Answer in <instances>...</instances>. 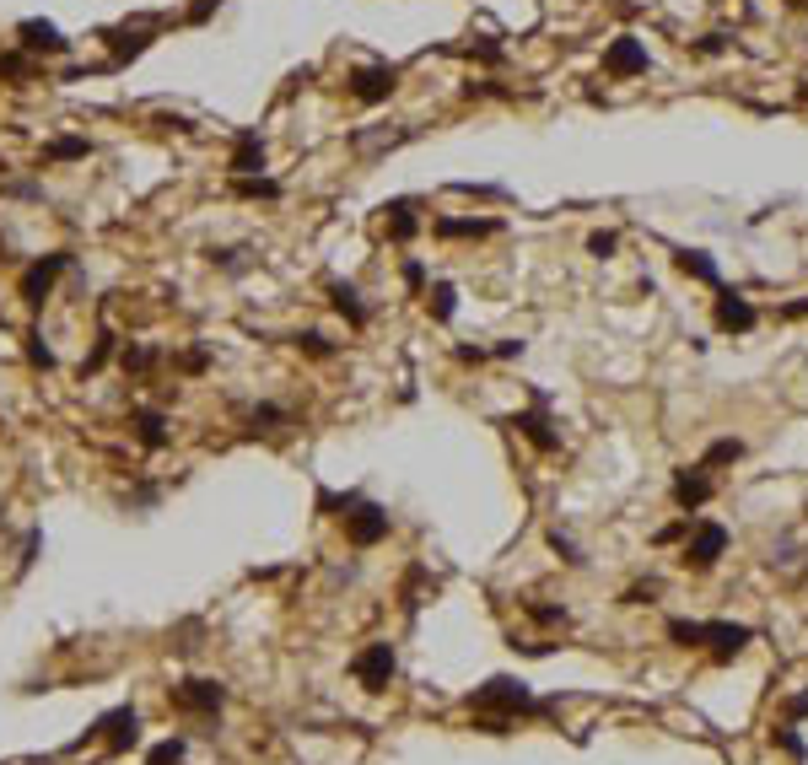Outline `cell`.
I'll return each instance as SVG.
<instances>
[{
	"mask_svg": "<svg viewBox=\"0 0 808 765\" xmlns=\"http://www.w3.org/2000/svg\"><path fill=\"white\" fill-rule=\"evenodd\" d=\"M70 270V254H49V259H38V264H27L22 270V302L27 307H43V297L54 291V280Z\"/></svg>",
	"mask_w": 808,
	"mask_h": 765,
	"instance_id": "5",
	"label": "cell"
},
{
	"mask_svg": "<svg viewBox=\"0 0 808 765\" xmlns=\"http://www.w3.org/2000/svg\"><path fill=\"white\" fill-rule=\"evenodd\" d=\"M426 302H431V318H437V324H448V318H453V307H458V291H453L448 280H437V286L426 291Z\"/></svg>",
	"mask_w": 808,
	"mask_h": 765,
	"instance_id": "23",
	"label": "cell"
},
{
	"mask_svg": "<svg viewBox=\"0 0 808 765\" xmlns=\"http://www.w3.org/2000/svg\"><path fill=\"white\" fill-rule=\"evenodd\" d=\"M16 38H22L27 54H65V49H70V38H59V27H49V22H38V16H27V22L16 27Z\"/></svg>",
	"mask_w": 808,
	"mask_h": 765,
	"instance_id": "11",
	"label": "cell"
},
{
	"mask_svg": "<svg viewBox=\"0 0 808 765\" xmlns=\"http://www.w3.org/2000/svg\"><path fill=\"white\" fill-rule=\"evenodd\" d=\"M528 615H534L539 626H566V620H572V615H566L561 604H528Z\"/></svg>",
	"mask_w": 808,
	"mask_h": 765,
	"instance_id": "35",
	"label": "cell"
},
{
	"mask_svg": "<svg viewBox=\"0 0 808 765\" xmlns=\"http://www.w3.org/2000/svg\"><path fill=\"white\" fill-rule=\"evenodd\" d=\"M345 539H351L356 550L383 545V539H388V512H383V507H372V502H356V507L345 512Z\"/></svg>",
	"mask_w": 808,
	"mask_h": 765,
	"instance_id": "3",
	"label": "cell"
},
{
	"mask_svg": "<svg viewBox=\"0 0 808 765\" xmlns=\"http://www.w3.org/2000/svg\"><path fill=\"white\" fill-rule=\"evenodd\" d=\"M496 221H458V216H442L437 221V237H491Z\"/></svg>",
	"mask_w": 808,
	"mask_h": 765,
	"instance_id": "21",
	"label": "cell"
},
{
	"mask_svg": "<svg viewBox=\"0 0 808 765\" xmlns=\"http://www.w3.org/2000/svg\"><path fill=\"white\" fill-rule=\"evenodd\" d=\"M394 86H399V65H361L356 76H351V97L356 102H388L394 97Z\"/></svg>",
	"mask_w": 808,
	"mask_h": 765,
	"instance_id": "7",
	"label": "cell"
},
{
	"mask_svg": "<svg viewBox=\"0 0 808 765\" xmlns=\"http://www.w3.org/2000/svg\"><path fill=\"white\" fill-rule=\"evenodd\" d=\"M210 11H216V0H194V5H189V22H205Z\"/></svg>",
	"mask_w": 808,
	"mask_h": 765,
	"instance_id": "42",
	"label": "cell"
},
{
	"mask_svg": "<svg viewBox=\"0 0 808 765\" xmlns=\"http://www.w3.org/2000/svg\"><path fill=\"white\" fill-rule=\"evenodd\" d=\"M404 286H410V291H421V286H426V264H421V259H410V264H404Z\"/></svg>",
	"mask_w": 808,
	"mask_h": 765,
	"instance_id": "39",
	"label": "cell"
},
{
	"mask_svg": "<svg viewBox=\"0 0 808 765\" xmlns=\"http://www.w3.org/2000/svg\"><path fill=\"white\" fill-rule=\"evenodd\" d=\"M237 178H253V173H264V140L248 129V135H237V146H232V162H226Z\"/></svg>",
	"mask_w": 808,
	"mask_h": 765,
	"instance_id": "15",
	"label": "cell"
},
{
	"mask_svg": "<svg viewBox=\"0 0 808 765\" xmlns=\"http://www.w3.org/2000/svg\"><path fill=\"white\" fill-rule=\"evenodd\" d=\"M723 550H728V529L723 523H696V534L685 545V566L690 572H712L723 561Z\"/></svg>",
	"mask_w": 808,
	"mask_h": 765,
	"instance_id": "6",
	"label": "cell"
},
{
	"mask_svg": "<svg viewBox=\"0 0 808 765\" xmlns=\"http://www.w3.org/2000/svg\"><path fill=\"white\" fill-rule=\"evenodd\" d=\"M178 367H183V372H205V367H210V356H205V351H183V356H178Z\"/></svg>",
	"mask_w": 808,
	"mask_h": 765,
	"instance_id": "40",
	"label": "cell"
},
{
	"mask_svg": "<svg viewBox=\"0 0 808 765\" xmlns=\"http://www.w3.org/2000/svg\"><path fill=\"white\" fill-rule=\"evenodd\" d=\"M491 351H480V345H458V361H485Z\"/></svg>",
	"mask_w": 808,
	"mask_h": 765,
	"instance_id": "44",
	"label": "cell"
},
{
	"mask_svg": "<svg viewBox=\"0 0 808 765\" xmlns=\"http://www.w3.org/2000/svg\"><path fill=\"white\" fill-rule=\"evenodd\" d=\"M291 345H297V351H307V356H318V361H324V356H334V345H329V340H324L318 329H307V334H297Z\"/></svg>",
	"mask_w": 808,
	"mask_h": 765,
	"instance_id": "30",
	"label": "cell"
},
{
	"mask_svg": "<svg viewBox=\"0 0 808 765\" xmlns=\"http://www.w3.org/2000/svg\"><path fill=\"white\" fill-rule=\"evenodd\" d=\"M777 744H782L787 755H798V761H804V755H808V744H804V739H798V734H793V728H782V734H777Z\"/></svg>",
	"mask_w": 808,
	"mask_h": 765,
	"instance_id": "38",
	"label": "cell"
},
{
	"mask_svg": "<svg viewBox=\"0 0 808 765\" xmlns=\"http://www.w3.org/2000/svg\"><path fill=\"white\" fill-rule=\"evenodd\" d=\"M669 642L674 647H712L717 663H733L755 642V631L733 626V620H669Z\"/></svg>",
	"mask_w": 808,
	"mask_h": 765,
	"instance_id": "1",
	"label": "cell"
},
{
	"mask_svg": "<svg viewBox=\"0 0 808 765\" xmlns=\"http://www.w3.org/2000/svg\"><path fill=\"white\" fill-rule=\"evenodd\" d=\"M604 70H609V76H642V70H647V49L626 32V38H615V43H609Z\"/></svg>",
	"mask_w": 808,
	"mask_h": 765,
	"instance_id": "12",
	"label": "cell"
},
{
	"mask_svg": "<svg viewBox=\"0 0 808 765\" xmlns=\"http://www.w3.org/2000/svg\"><path fill=\"white\" fill-rule=\"evenodd\" d=\"M674 264L690 275V280H706V286H723V275H717V259L712 254H701V248H679L674 254Z\"/></svg>",
	"mask_w": 808,
	"mask_h": 765,
	"instance_id": "17",
	"label": "cell"
},
{
	"mask_svg": "<svg viewBox=\"0 0 808 765\" xmlns=\"http://www.w3.org/2000/svg\"><path fill=\"white\" fill-rule=\"evenodd\" d=\"M135 437H140V448H167V415L162 410H135Z\"/></svg>",
	"mask_w": 808,
	"mask_h": 765,
	"instance_id": "18",
	"label": "cell"
},
{
	"mask_svg": "<svg viewBox=\"0 0 808 765\" xmlns=\"http://www.w3.org/2000/svg\"><path fill=\"white\" fill-rule=\"evenodd\" d=\"M690 534V518H679V523H669V529H658V545H679Z\"/></svg>",
	"mask_w": 808,
	"mask_h": 765,
	"instance_id": "37",
	"label": "cell"
},
{
	"mask_svg": "<svg viewBox=\"0 0 808 765\" xmlns=\"http://www.w3.org/2000/svg\"><path fill=\"white\" fill-rule=\"evenodd\" d=\"M550 550H555L566 566H588V556L577 550V539H572V534H561V529H550Z\"/></svg>",
	"mask_w": 808,
	"mask_h": 765,
	"instance_id": "25",
	"label": "cell"
},
{
	"mask_svg": "<svg viewBox=\"0 0 808 765\" xmlns=\"http://www.w3.org/2000/svg\"><path fill=\"white\" fill-rule=\"evenodd\" d=\"M329 302H334V313H340L351 329H367V318H372V313H367V302H361V291H356V286L334 280V286H329Z\"/></svg>",
	"mask_w": 808,
	"mask_h": 765,
	"instance_id": "16",
	"label": "cell"
},
{
	"mask_svg": "<svg viewBox=\"0 0 808 765\" xmlns=\"http://www.w3.org/2000/svg\"><path fill=\"white\" fill-rule=\"evenodd\" d=\"M102 734H108V755H124L135 739H140V717L129 712V707H119V712H108L102 723H97Z\"/></svg>",
	"mask_w": 808,
	"mask_h": 765,
	"instance_id": "14",
	"label": "cell"
},
{
	"mask_svg": "<svg viewBox=\"0 0 808 765\" xmlns=\"http://www.w3.org/2000/svg\"><path fill=\"white\" fill-rule=\"evenodd\" d=\"M615 248H620L615 232H593V237H588V254H593V259H615Z\"/></svg>",
	"mask_w": 808,
	"mask_h": 765,
	"instance_id": "34",
	"label": "cell"
},
{
	"mask_svg": "<svg viewBox=\"0 0 808 765\" xmlns=\"http://www.w3.org/2000/svg\"><path fill=\"white\" fill-rule=\"evenodd\" d=\"M787 717H793V723H804V717H808V696H798V701L787 707Z\"/></svg>",
	"mask_w": 808,
	"mask_h": 765,
	"instance_id": "45",
	"label": "cell"
},
{
	"mask_svg": "<svg viewBox=\"0 0 808 765\" xmlns=\"http://www.w3.org/2000/svg\"><path fill=\"white\" fill-rule=\"evenodd\" d=\"M11 194H16V200H38L43 189H38V183H11Z\"/></svg>",
	"mask_w": 808,
	"mask_h": 765,
	"instance_id": "43",
	"label": "cell"
},
{
	"mask_svg": "<svg viewBox=\"0 0 808 765\" xmlns=\"http://www.w3.org/2000/svg\"><path fill=\"white\" fill-rule=\"evenodd\" d=\"M248 421H253L259 431H275V426L286 421V410H280V405H253V410H248Z\"/></svg>",
	"mask_w": 808,
	"mask_h": 765,
	"instance_id": "31",
	"label": "cell"
},
{
	"mask_svg": "<svg viewBox=\"0 0 808 765\" xmlns=\"http://www.w3.org/2000/svg\"><path fill=\"white\" fill-rule=\"evenodd\" d=\"M507 426H518V431H523L539 453H555V448H561V431L550 426V415H545V410H518Z\"/></svg>",
	"mask_w": 808,
	"mask_h": 765,
	"instance_id": "13",
	"label": "cell"
},
{
	"mask_svg": "<svg viewBox=\"0 0 808 765\" xmlns=\"http://www.w3.org/2000/svg\"><path fill=\"white\" fill-rule=\"evenodd\" d=\"M27 76H32V59H27V54H0V81L22 86Z\"/></svg>",
	"mask_w": 808,
	"mask_h": 765,
	"instance_id": "26",
	"label": "cell"
},
{
	"mask_svg": "<svg viewBox=\"0 0 808 765\" xmlns=\"http://www.w3.org/2000/svg\"><path fill=\"white\" fill-rule=\"evenodd\" d=\"M782 318H808V297H804V302H787V307H782Z\"/></svg>",
	"mask_w": 808,
	"mask_h": 765,
	"instance_id": "46",
	"label": "cell"
},
{
	"mask_svg": "<svg viewBox=\"0 0 808 765\" xmlns=\"http://www.w3.org/2000/svg\"><path fill=\"white\" fill-rule=\"evenodd\" d=\"M27 361H32V367H43V372H49V367H54V351H49V345H43V334H38V329H32V334H27Z\"/></svg>",
	"mask_w": 808,
	"mask_h": 765,
	"instance_id": "32",
	"label": "cell"
},
{
	"mask_svg": "<svg viewBox=\"0 0 808 765\" xmlns=\"http://www.w3.org/2000/svg\"><path fill=\"white\" fill-rule=\"evenodd\" d=\"M232 189H237L243 200H280V183H275V178H264V173H253V178H237Z\"/></svg>",
	"mask_w": 808,
	"mask_h": 765,
	"instance_id": "22",
	"label": "cell"
},
{
	"mask_svg": "<svg viewBox=\"0 0 808 765\" xmlns=\"http://www.w3.org/2000/svg\"><path fill=\"white\" fill-rule=\"evenodd\" d=\"M113 345H119L113 334H97V345H92V356L81 361V378H86V372H97V367H108V356H113Z\"/></svg>",
	"mask_w": 808,
	"mask_h": 765,
	"instance_id": "28",
	"label": "cell"
},
{
	"mask_svg": "<svg viewBox=\"0 0 808 765\" xmlns=\"http://www.w3.org/2000/svg\"><path fill=\"white\" fill-rule=\"evenodd\" d=\"M119 361H124V372H151V367H156V351H151V345H124Z\"/></svg>",
	"mask_w": 808,
	"mask_h": 765,
	"instance_id": "27",
	"label": "cell"
},
{
	"mask_svg": "<svg viewBox=\"0 0 808 765\" xmlns=\"http://www.w3.org/2000/svg\"><path fill=\"white\" fill-rule=\"evenodd\" d=\"M469 707L485 717V734H507V723L523 717V712H545V707L528 696L523 680H491V685H480V690L469 696Z\"/></svg>",
	"mask_w": 808,
	"mask_h": 765,
	"instance_id": "2",
	"label": "cell"
},
{
	"mask_svg": "<svg viewBox=\"0 0 808 765\" xmlns=\"http://www.w3.org/2000/svg\"><path fill=\"white\" fill-rule=\"evenodd\" d=\"M760 324V313L750 307V297H739V291H723L717 297V329H728V334H750Z\"/></svg>",
	"mask_w": 808,
	"mask_h": 765,
	"instance_id": "10",
	"label": "cell"
},
{
	"mask_svg": "<svg viewBox=\"0 0 808 765\" xmlns=\"http://www.w3.org/2000/svg\"><path fill=\"white\" fill-rule=\"evenodd\" d=\"M173 707L194 712V717H216L226 707V685H216V680H183V685H173Z\"/></svg>",
	"mask_w": 808,
	"mask_h": 765,
	"instance_id": "4",
	"label": "cell"
},
{
	"mask_svg": "<svg viewBox=\"0 0 808 765\" xmlns=\"http://www.w3.org/2000/svg\"><path fill=\"white\" fill-rule=\"evenodd\" d=\"M739 458H744V442H739V437H723V442H712V448H706L701 469H717V464H739Z\"/></svg>",
	"mask_w": 808,
	"mask_h": 765,
	"instance_id": "24",
	"label": "cell"
},
{
	"mask_svg": "<svg viewBox=\"0 0 808 765\" xmlns=\"http://www.w3.org/2000/svg\"><path fill=\"white\" fill-rule=\"evenodd\" d=\"M712 496H717V485H712V475H706L701 464H696V469H679V480H674V502L685 507V518H690L696 507H706Z\"/></svg>",
	"mask_w": 808,
	"mask_h": 765,
	"instance_id": "9",
	"label": "cell"
},
{
	"mask_svg": "<svg viewBox=\"0 0 808 765\" xmlns=\"http://www.w3.org/2000/svg\"><path fill=\"white\" fill-rule=\"evenodd\" d=\"M696 49H701V54H723V49H728V43H723V32H706V38H701V43H696Z\"/></svg>",
	"mask_w": 808,
	"mask_h": 765,
	"instance_id": "41",
	"label": "cell"
},
{
	"mask_svg": "<svg viewBox=\"0 0 808 765\" xmlns=\"http://www.w3.org/2000/svg\"><path fill=\"white\" fill-rule=\"evenodd\" d=\"M388 237H394V243H410V237H415V205H410V200H394V205H388Z\"/></svg>",
	"mask_w": 808,
	"mask_h": 765,
	"instance_id": "20",
	"label": "cell"
},
{
	"mask_svg": "<svg viewBox=\"0 0 808 765\" xmlns=\"http://www.w3.org/2000/svg\"><path fill=\"white\" fill-rule=\"evenodd\" d=\"M81 156H92V140H81V135H59L43 146V162H81Z\"/></svg>",
	"mask_w": 808,
	"mask_h": 765,
	"instance_id": "19",
	"label": "cell"
},
{
	"mask_svg": "<svg viewBox=\"0 0 808 765\" xmlns=\"http://www.w3.org/2000/svg\"><path fill=\"white\" fill-rule=\"evenodd\" d=\"M178 761H183V739H167V744H156L146 755V765H178Z\"/></svg>",
	"mask_w": 808,
	"mask_h": 765,
	"instance_id": "33",
	"label": "cell"
},
{
	"mask_svg": "<svg viewBox=\"0 0 808 765\" xmlns=\"http://www.w3.org/2000/svg\"><path fill=\"white\" fill-rule=\"evenodd\" d=\"M394 669H399V658H394V647L388 642H372L361 658H356V680H361V690H388V680H394Z\"/></svg>",
	"mask_w": 808,
	"mask_h": 765,
	"instance_id": "8",
	"label": "cell"
},
{
	"mask_svg": "<svg viewBox=\"0 0 808 765\" xmlns=\"http://www.w3.org/2000/svg\"><path fill=\"white\" fill-rule=\"evenodd\" d=\"M243 254H248V248H210V264L237 275V270H248V259H243Z\"/></svg>",
	"mask_w": 808,
	"mask_h": 765,
	"instance_id": "29",
	"label": "cell"
},
{
	"mask_svg": "<svg viewBox=\"0 0 808 765\" xmlns=\"http://www.w3.org/2000/svg\"><path fill=\"white\" fill-rule=\"evenodd\" d=\"M653 599H658V583L647 577V583H636V588H626V599H620V604H653Z\"/></svg>",
	"mask_w": 808,
	"mask_h": 765,
	"instance_id": "36",
	"label": "cell"
}]
</instances>
